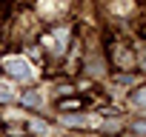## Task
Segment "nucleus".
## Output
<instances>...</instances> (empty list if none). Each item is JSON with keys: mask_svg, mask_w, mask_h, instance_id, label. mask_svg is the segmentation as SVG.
Masks as SVG:
<instances>
[{"mask_svg": "<svg viewBox=\"0 0 146 137\" xmlns=\"http://www.w3.org/2000/svg\"><path fill=\"white\" fill-rule=\"evenodd\" d=\"M3 68H6L12 77H17V80H29V77H32V68H29V63H26L23 57H9V60L3 63Z\"/></svg>", "mask_w": 146, "mask_h": 137, "instance_id": "nucleus-1", "label": "nucleus"}, {"mask_svg": "<svg viewBox=\"0 0 146 137\" xmlns=\"http://www.w3.org/2000/svg\"><path fill=\"white\" fill-rule=\"evenodd\" d=\"M63 123H69V126H83V123H86V117H80V114H66V117H63Z\"/></svg>", "mask_w": 146, "mask_h": 137, "instance_id": "nucleus-2", "label": "nucleus"}, {"mask_svg": "<svg viewBox=\"0 0 146 137\" xmlns=\"http://www.w3.org/2000/svg\"><path fill=\"white\" fill-rule=\"evenodd\" d=\"M23 100H26V103H29V106H40V103H43V97H40V94H37V92H29V94H26V97H23Z\"/></svg>", "mask_w": 146, "mask_h": 137, "instance_id": "nucleus-3", "label": "nucleus"}, {"mask_svg": "<svg viewBox=\"0 0 146 137\" xmlns=\"http://www.w3.org/2000/svg\"><path fill=\"white\" fill-rule=\"evenodd\" d=\"M132 103H135V106H146V89L135 92V94H132Z\"/></svg>", "mask_w": 146, "mask_h": 137, "instance_id": "nucleus-4", "label": "nucleus"}, {"mask_svg": "<svg viewBox=\"0 0 146 137\" xmlns=\"http://www.w3.org/2000/svg\"><path fill=\"white\" fill-rule=\"evenodd\" d=\"M32 131H37V134H49V126L40 123V120H35V123H32Z\"/></svg>", "mask_w": 146, "mask_h": 137, "instance_id": "nucleus-5", "label": "nucleus"}, {"mask_svg": "<svg viewBox=\"0 0 146 137\" xmlns=\"http://www.w3.org/2000/svg\"><path fill=\"white\" fill-rule=\"evenodd\" d=\"M0 100H15V92H9L6 86H0Z\"/></svg>", "mask_w": 146, "mask_h": 137, "instance_id": "nucleus-6", "label": "nucleus"}]
</instances>
